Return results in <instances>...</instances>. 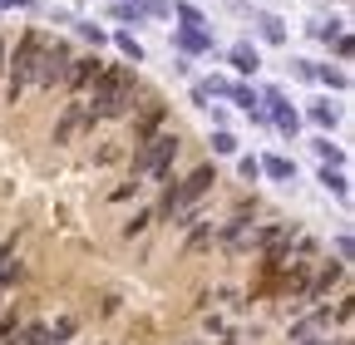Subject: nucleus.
I'll return each mask as SVG.
<instances>
[{
  "label": "nucleus",
  "mask_w": 355,
  "mask_h": 345,
  "mask_svg": "<svg viewBox=\"0 0 355 345\" xmlns=\"http://www.w3.org/2000/svg\"><path fill=\"white\" fill-rule=\"evenodd\" d=\"M10 6H30V0H0V10H10Z\"/></svg>",
  "instance_id": "nucleus-32"
},
{
  "label": "nucleus",
  "mask_w": 355,
  "mask_h": 345,
  "mask_svg": "<svg viewBox=\"0 0 355 345\" xmlns=\"http://www.w3.org/2000/svg\"><path fill=\"white\" fill-rule=\"evenodd\" d=\"M237 172H242L247 183H257V178H261V158H242V163H237Z\"/></svg>",
  "instance_id": "nucleus-25"
},
{
  "label": "nucleus",
  "mask_w": 355,
  "mask_h": 345,
  "mask_svg": "<svg viewBox=\"0 0 355 345\" xmlns=\"http://www.w3.org/2000/svg\"><path fill=\"white\" fill-rule=\"evenodd\" d=\"M133 99H139V74H133L128 64H104L99 79L89 84V114H94L99 123H114V118H128L133 114Z\"/></svg>",
  "instance_id": "nucleus-1"
},
{
  "label": "nucleus",
  "mask_w": 355,
  "mask_h": 345,
  "mask_svg": "<svg viewBox=\"0 0 355 345\" xmlns=\"http://www.w3.org/2000/svg\"><path fill=\"white\" fill-rule=\"evenodd\" d=\"M232 69L237 74H257V64H261V55H257V45H247V39H242V45H232Z\"/></svg>",
  "instance_id": "nucleus-10"
},
{
  "label": "nucleus",
  "mask_w": 355,
  "mask_h": 345,
  "mask_svg": "<svg viewBox=\"0 0 355 345\" xmlns=\"http://www.w3.org/2000/svg\"><path fill=\"white\" fill-rule=\"evenodd\" d=\"M139 188H144L139 178H128L123 188H114V193H109V202H123V197H133V193H139Z\"/></svg>",
  "instance_id": "nucleus-26"
},
{
  "label": "nucleus",
  "mask_w": 355,
  "mask_h": 345,
  "mask_svg": "<svg viewBox=\"0 0 355 345\" xmlns=\"http://www.w3.org/2000/svg\"><path fill=\"white\" fill-rule=\"evenodd\" d=\"M44 330H50V340H55V345H60V340H69V335H74V330H79V321H74V316H60V321H55V326H44Z\"/></svg>",
  "instance_id": "nucleus-17"
},
{
  "label": "nucleus",
  "mask_w": 355,
  "mask_h": 345,
  "mask_svg": "<svg viewBox=\"0 0 355 345\" xmlns=\"http://www.w3.org/2000/svg\"><path fill=\"white\" fill-rule=\"evenodd\" d=\"M163 118H168V104H163V99H144V104H133V114H128V123H133L128 134H133V139H128V143L139 148L144 139H153L158 128H163Z\"/></svg>",
  "instance_id": "nucleus-6"
},
{
  "label": "nucleus",
  "mask_w": 355,
  "mask_h": 345,
  "mask_svg": "<svg viewBox=\"0 0 355 345\" xmlns=\"http://www.w3.org/2000/svg\"><path fill=\"white\" fill-rule=\"evenodd\" d=\"M212 45V39L198 30V25H183V30H178V50H188V55H198V50H207Z\"/></svg>",
  "instance_id": "nucleus-12"
},
{
  "label": "nucleus",
  "mask_w": 355,
  "mask_h": 345,
  "mask_svg": "<svg viewBox=\"0 0 355 345\" xmlns=\"http://www.w3.org/2000/svg\"><path fill=\"white\" fill-rule=\"evenodd\" d=\"M99 69H104V60H99V55H79V60H69V69H64V84H60V89L84 94L89 84L99 79Z\"/></svg>",
  "instance_id": "nucleus-7"
},
{
  "label": "nucleus",
  "mask_w": 355,
  "mask_h": 345,
  "mask_svg": "<svg viewBox=\"0 0 355 345\" xmlns=\"http://www.w3.org/2000/svg\"><path fill=\"white\" fill-rule=\"evenodd\" d=\"M316 153L326 158V168H340V163H345V153H340V148H336L331 139H321V143H316Z\"/></svg>",
  "instance_id": "nucleus-21"
},
{
  "label": "nucleus",
  "mask_w": 355,
  "mask_h": 345,
  "mask_svg": "<svg viewBox=\"0 0 355 345\" xmlns=\"http://www.w3.org/2000/svg\"><path fill=\"white\" fill-rule=\"evenodd\" d=\"M69 60H74L69 45H60V39H44L40 55H35V74H30V84H35V89H60Z\"/></svg>",
  "instance_id": "nucleus-4"
},
{
  "label": "nucleus",
  "mask_w": 355,
  "mask_h": 345,
  "mask_svg": "<svg viewBox=\"0 0 355 345\" xmlns=\"http://www.w3.org/2000/svg\"><path fill=\"white\" fill-rule=\"evenodd\" d=\"M6 50H10V45H6V39H0V74H6Z\"/></svg>",
  "instance_id": "nucleus-33"
},
{
  "label": "nucleus",
  "mask_w": 355,
  "mask_h": 345,
  "mask_svg": "<svg viewBox=\"0 0 355 345\" xmlns=\"http://www.w3.org/2000/svg\"><path fill=\"white\" fill-rule=\"evenodd\" d=\"M207 242H212V227H198V232H193V237H188V251H202V247H207Z\"/></svg>",
  "instance_id": "nucleus-28"
},
{
  "label": "nucleus",
  "mask_w": 355,
  "mask_h": 345,
  "mask_svg": "<svg viewBox=\"0 0 355 345\" xmlns=\"http://www.w3.org/2000/svg\"><path fill=\"white\" fill-rule=\"evenodd\" d=\"M99 118L89 114V104L84 99H74V104H64V118L55 123V143H69L74 134H84V128H94Z\"/></svg>",
  "instance_id": "nucleus-8"
},
{
  "label": "nucleus",
  "mask_w": 355,
  "mask_h": 345,
  "mask_svg": "<svg viewBox=\"0 0 355 345\" xmlns=\"http://www.w3.org/2000/svg\"><path fill=\"white\" fill-rule=\"evenodd\" d=\"M227 94H232V99H237L242 109H257V104H261V99H257V89H247V84H232Z\"/></svg>",
  "instance_id": "nucleus-22"
},
{
  "label": "nucleus",
  "mask_w": 355,
  "mask_h": 345,
  "mask_svg": "<svg viewBox=\"0 0 355 345\" xmlns=\"http://www.w3.org/2000/svg\"><path fill=\"white\" fill-rule=\"evenodd\" d=\"M79 35H84V39H89V45H104V39H109V35H104V30H99V25H79Z\"/></svg>",
  "instance_id": "nucleus-29"
},
{
  "label": "nucleus",
  "mask_w": 355,
  "mask_h": 345,
  "mask_svg": "<svg viewBox=\"0 0 355 345\" xmlns=\"http://www.w3.org/2000/svg\"><path fill=\"white\" fill-rule=\"evenodd\" d=\"M321 183H326L336 197H350V183H345V172H340V168H321Z\"/></svg>",
  "instance_id": "nucleus-15"
},
{
  "label": "nucleus",
  "mask_w": 355,
  "mask_h": 345,
  "mask_svg": "<svg viewBox=\"0 0 355 345\" xmlns=\"http://www.w3.org/2000/svg\"><path fill=\"white\" fill-rule=\"evenodd\" d=\"M261 172H266V178H277V183H296V163H291V158H282V153L266 158V163H261Z\"/></svg>",
  "instance_id": "nucleus-11"
},
{
  "label": "nucleus",
  "mask_w": 355,
  "mask_h": 345,
  "mask_svg": "<svg viewBox=\"0 0 355 345\" xmlns=\"http://www.w3.org/2000/svg\"><path fill=\"white\" fill-rule=\"evenodd\" d=\"M257 25H261V39H266V45H282V39H286V30H282V20H277V15H261Z\"/></svg>",
  "instance_id": "nucleus-16"
},
{
  "label": "nucleus",
  "mask_w": 355,
  "mask_h": 345,
  "mask_svg": "<svg viewBox=\"0 0 355 345\" xmlns=\"http://www.w3.org/2000/svg\"><path fill=\"white\" fill-rule=\"evenodd\" d=\"M266 118H277V128H282V134H296V128H301V114H296V109H286V104H277Z\"/></svg>",
  "instance_id": "nucleus-13"
},
{
  "label": "nucleus",
  "mask_w": 355,
  "mask_h": 345,
  "mask_svg": "<svg viewBox=\"0 0 355 345\" xmlns=\"http://www.w3.org/2000/svg\"><path fill=\"white\" fill-rule=\"evenodd\" d=\"M44 45V35L40 30H25L15 39V50H6V89H10V104L30 89V74H35V55Z\"/></svg>",
  "instance_id": "nucleus-3"
},
{
  "label": "nucleus",
  "mask_w": 355,
  "mask_h": 345,
  "mask_svg": "<svg viewBox=\"0 0 355 345\" xmlns=\"http://www.w3.org/2000/svg\"><path fill=\"white\" fill-rule=\"evenodd\" d=\"M173 15L183 20V25H202V10H198V6H183V0H178V6H173Z\"/></svg>",
  "instance_id": "nucleus-23"
},
{
  "label": "nucleus",
  "mask_w": 355,
  "mask_h": 345,
  "mask_svg": "<svg viewBox=\"0 0 355 345\" xmlns=\"http://www.w3.org/2000/svg\"><path fill=\"white\" fill-rule=\"evenodd\" d=\"M336 256H340V262H350V237H345V232L336 237Z\"/></svg>",
  "instance_id": "nucleus-31"
},
{
  "label": "nucleus",
  "mask_w": 355,
  "mask_h": 345,
  "mask_svg": "<svg viewBox=\"0 0 355 345\" xmlns=\"http://www.w3.org/2000/svg\"><path fill=\"white\" fill-rule=\"evenodd\" d=\"M173 158H178V134L158 128L153 139H144L139 148H133V178H139V183H158V178H168Z\"/></svg>",
  "instance_id": "nucleus-2"
},
{
  "label": "nucleus",
  "mask_w": 355,
  "mask_h": 345,
  "mask_svg": "<svg viewBox=\"0 0 355 345\" xmlns=\"http://www.w3.org/2000/svg\"><path fill=\"white\" fill-rule=\"evenodd\" d=\"M316 79H326V84H336V89H345V69H331V64H326V69H316Z\"/></svg>",
  "instance_id": "nucleus-27"
},
{
  "label": "nucleus",
  "mask_w": 355,
  "mask_h": 345,
  "mask_svg": "<svg viewBox=\"0 0 355 345\" xmlns=\"http://www.w3.org/2000/svg\"><path fill=\"white\" fill-rule=\"evenodd\" d=\"M336 60H350V35L336 30Z\"/></svg>",
  "instance_id": "nucleus-30"
},
{
  "label": "nucleus",
  "mask_w": 355,
  "mask_h": 345,
  "mask_svg": "<svg viewBox=\"0 0 355 345\" xmlns=\"http://www.w3.org/2000/svg\"><path fill=\"white\" fill-rule=\"evenodd\" d=\"M321 335H331V306H321V301H316V311L301 316V321L291 326V340L306 345V340H321Z\"/></svg>",
  "instance_id": "nucleus-9"
},
{
  "label": "nucleus",
  "mask_w": 355,
  "mask_h": 345,
  "mask_svg": "<svg viewBox=\"0 0 355 345\" xmlns=\"http://www.w3.org/2000/svg\"><path fill=\"white\" fill-rule=\"evenodd\" d=\"M148 10L139 6V0H119V6H114V20H144Z\"/></svg>",
  "instance_id": "nucleus-19"
},
{
  "label": "nucleus",
  "mask_w": 355,
  "mask_h": 345,
  "mask_svg": "<svg viewBox=\"0 0 355 345\" xmlns=\"http://www.w3.org/2000/svg\"><path fill=\"white\" fill-rule=\"evenodd\" d=\"M114 45H119V55H123V60H133V64L144 60V45H139V39H133L128 30H119V35H114Z\"/></svg>",
  "instance_id": "nucleus-14"
},
{
  "label": "nucleus",
  "mask_w": 355,
  "mask_h": 345,
  "mask_svg": "<svg viewBox=\"0 0 355 345\" xmlns=\"http://www.w3.org/2000/svg\"><path fill=\"white\" fill-rule=\"evenodd\" d=\"M311 118H316L321 128H336V123H340V109H331V104H311Z\"/></svg>",
  "instance_id": "nucleus-18"
},
{
  "label": "nucleus",
  "mask_w": 355,
  "mask_h": 345,
  "mask_svg": "<svg viewBox=\"0 0 355 345\" xmlns=\"http://www.w3.org/2000/svg\"><path fill=\"white\" fill-rule=\"evenodd\" d=\"M212 153H237V139H232V134H222V128H217V134H212Z\"/></svg>",
  "instance_id": "nucleus-24"
},
{
  "label": "nucleus",
  "mask_w": 355,
  "mask_h": 345,
  "mask_svg": "<svg viewBox=\"0 0 355 345\" xmlns=\"http://www.w3.org/2000/svg\"><path fill=\"white\" fill-rule=\"evenodd\" d=\"M148 222H158L153 212H139V218H128V222H123V237H139V232H148Z\"/></svg>",
  "instance_id": "nucleus-20"
},
{
  "label": "nucleus",
  "mask_w": 355,
  "mask_h": 345,
  "mask_svg": "<svg viewBox=\"0 0 355 345\" xmlns=\"http://www.w3.org/2000/svg\"><path fill=\"white\" fill-rule=\"evenodd\" d=\"M345 281V262H316L306 276V291H301V306H316L321 296H331L336 286Z\"/></svg>",
  "instance_id": "nucleus-5"
}]
</instances>
